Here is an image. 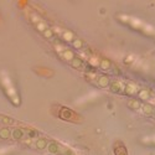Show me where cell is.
I'll list each match as a JSON object with an SVG mask.
<instances>
[{"mask_svg": "<svg viewBox=\"0 0 155 155\" xmlns=\"http://www.w3.org/2000/svg\"><path fill=\"white\" fill-rule=\"evenodd\" d=\"M123 92L126 94V96H134V94H138L139 92V88L135 83H133V82H129V83H126L125 86H124V91Z\"/></svg>", "mask_w": 155, "mask_h": 155, "instance_id": "obj_1", "label": "cell"}, {"mask_svg": "<svg viewBox=\"0 0 155 155\" xmlns=\"http://www.w3.org/2000/svg\"><path fill=\"white\" fill-rule=\"evenodd\" d=\"M11 137H12V139H15V140H21L25 137V130L21 129V128H15L11 132Z\"/></svg>", "mask_w": 155, "mask_h": 155, "instance_id": "obj_2", "label": "cell"}, {"mask_svg": "<svg viewBox=\"0 0 155 155\" xmlns=\"http://www.w3.org/2000/svg\"><path fill=\"white\" fill-rule=\"evenodd\" d=\"M98 86L102 87V88H105V87H108L110 86V81H109V77L108 76H99L98 77Z\"/></svg>", "mask_w": 155, "mask_h": 155, "instance_id": "obj_3", "label": "cell"}, {"mask_svg": "<svg viewBox=\"0 0 155 155\" xmlns=\"http://www.w3.org/2000/svg\"><path fill=\"white\" fill-rule=\"evenodd\" d=\"M110 91L113 93H122L124 91V86L122 82H114L110 84Z\"/></svg>", "mask_w": 155, "mask_h": 155, "instance_id": "obj_4", "label": "cell"}, {"mask_svg": "<svg viewBox=\"0 0 155 155\" xmlns=\"http://www.w3.org/2000/svg\"><path fill=\"white\" fill-rule=\"evenodd\" d=\"M71 63V66L73 67V68H77V69H81V68H83V66H84V63H83V61H82V58H80V57H76L69 62Z\"/></svg>", "mask_w": 155, "mask_h": 155, "instance_id": "obj_5", "label": "cell"}, {"mask_svg": "<svg viewBox=\"0 0 155 155\" xmlns=\"http://www.w3.org/2000/svg\"><path fill=\"white\" fill-rule=\"evenodd\" d=\"M61 55H62L63 60H66V61H68V62H71V61H72V60L76 57V56H75V53H73V51L68 50V48H67V50H63Z\"/></svg>", "mask_w": 155, "mask_h": 155, "instance_id": "obj_6", "label": "cell"}, {"mask_svg": "<svg viewBox=\"0 0 155 155\" xmlns=\"http://www.w3.org/2000/svg\"><path fill=\"white\" fill-rule=\"evenodd\" d=\"M10 137H11V132H10V129L8 128V126H4V128L0 129V139L6 140Z\"/></svg>", "mask_w": 155, "mask_h": 155, "instance_id": "obj_7", "label": "cell"}, {"mask_svg": "<svg viewBox=\"0 0 155 155\" xmlns=\"http://www.w3.org/2000/svg\"><path fill=\"white\" fill-rule=\"evenodd\" d=\"M57 154L58 155H75L73 151L71 149H68V148L63 146L61 144H58V150H57Z\"/></svg>", "mask_w": 155, "mask_h": 155, "instance_id": "obj_8", "label": "cell"}, {"mask_svg": "<svg viewBox=\"0 0 155 155\" xmlns=\"http://www.w3.org/2000/svg\"><path fill=\"white\" fill-rule=\"evenodd\" d=\"M138 97H139V99H142V101H148L150 98V93L148 89H139Z\"/></svg>", "mask_w": 155, "mask_h": 155, "instance_id": "obj_9", "label": "cell"}, {"mask_svg": "<svg viewBox=\"0 0 155 155\" xmlns=\"http://www.w3.org/2000/svg\"><path fill=\"white\" fill-rule=\"evenodd\" d=\"M62 39L67 42H72L75 40V34L72 31H63L62 32Z\"/></svg>", "mask_w": 155, "mask_h": 155, "instance_id": "obj_10", "label": "cell"}, {"mask_svg": "<svg viewBox=\"0 0 155 155\" xmlns=\"http://www.w3.org/2000/svg\"><path fill=\"white\" fill-rule=\"evenodd\" d=\"M47 149L51 154H57V150H58V143L56 142H50L47 144Z\"/></svg>", "mask_w": 155, "mask_h": 155, "instance_id": "obj_11", "label": "cell"}, {"mask_svg": "<svg viewBox=\"0 0 155 155\" xmlns=\"http://www.w3.org/2000/svg\"><path fill=\"white\" fill-rule=\"evenodd\" d=\"M47 144H48V142H47L45 138H40V139L36 140V148H37V149H40V150L47 148Z\"/></svg>", "mask_w": 155, "mask_h": 155, "instance_id": "obj_12", "label": "cell"}, {"mask_svg": "<svg viewBox=\"0 0 155 155\" xmlns=\"http://www.w3.org/2000/svg\"><path fill=\"white\" fill-rule=\"evenodd\" d=\"M143 112L145 116H151L153 112H154V107L151 103H148V104H144L143 105Z\"/></svg>", "mask_w": 155, "mask_h": 155, "instance_id": "obj_13", "label": "cell"}, {"mask_svg": "<svg viewBox=\"0 0 155 155\" xmlns=\"http://www.w3.org/2000/svg\"><path fill=\"white\" fill-rule=\"evenodd\" d=\"M128 105H129V108L134 109V110H138L140 108V103H139L138 99H129L128 101Z\"/></svg>", "mask_w": 155, "mask_h": 155, "instance_id": "obj_14", "label": "cell"}, {"mask_svg": "<svg viewBox=\"0 0 155 155\" xmlns=\"http://www.w3.org/2000/svg\"><path fill=\"white\" fill-rule=\"evenodd\" d=\"M110 61L109 60H105V58H103L101 62H99V67L103 69V71H107V69H109L110 68Z\"/></svg>", "mask_w": 155, "mask_h": 155, "instance_id": "obj_15", "label": "cell"}, {"mask_svg": "<svg viewBox=\"0 0 155 155\" xmlns=\"http://www.w3.org/2000/svg\"><path fill=\"white\" fill-rule=\"evenodd\" d=\"M0 123L1 124H5V125H8V124H11L14 123V121L10 118V117H6V116H0Z\"/></svg>", "mask_w": 155, "mask_h": 155, "instance_id": "obj_16", "label": "cell"}, {"mask_svg": "<svg viewBox=\"0 0 155 155\" xmlns=\"http://www.w3.org/2000/svg\"><path fill=\"white\" fill-rule=\"evenodd\" d=\"M35 26H36V29L40 31V32H44L46 29H48V26L44 23V21H40V23H37L36 25H35Z\"/></svg>", "mask_w": 155, "mask_h": 155, "instance_id": "obj_17", "label": "cell"}, {"mask_svg": "<svg viewBox=\"0 0 155 155\" xmlns=\"http://www.w3.org/2000/svg\"><path fill=\"white\" fill-rule=\"evenodd\" d=\"M72 46L75 47V48H82L83 47V41L82 40H80V39H75L73 41H72Z\"/></svg>", "mask_w": 155, "mask_h": 155, "instance_id": "obj_18", "label": "cell"}, {"mask_svg": "<svg viewBox=\"0 0 155 155\" xmlns=\"http://www.w3.org/2000/svg\"><path fill=\"white\" fill-rule=\"evenodd\" d=\"M42 35H44V36L46 37V39H52L53 37V30L52 29H50V27H48V29H46L44 32H42Z\"/></svg>", "mask_w": 155, "mask_h": 155, "instance_id": "obj_19", "label": "cell"}, {"mask_svg": "<svg viewBox=\"0 0 155 155\" xmlns=\"http://www.w3.org/2000/svg\"><path fill=\"white\" fill-rule=\"evenodd\" d=\"M30 18H31V21H32L35 25H36L37 23H40V21H42L41 18H40V15H37V14H31Z\"/></svg>", "mask_w": 155, "mask_h": 155, "instance_id": "obj_20", "label": "cell"}, {"mask_svg": "<svg viewBox=\"0 0 155 155\" xmlns=\"http://www.w3.org/2000/svg\"><path fill=\"white\" fill-rule=\"evenodd\" d=\"M26 133H27V135H29L30 138H35V137H37V132H36V130H32V129L30 130V129H29V130H26Z\"/></svg>", "mask_w": 155, "mask_h": 155, "instance_id": "obj_21", "label": "cell"}, {"mask_svg": "<svg viewBox=\"0 0 155 155\" xmlns=\"http://www.w3.org/2000/svg\"><path fill=\"white\" fill-rule=\"evenodd\" d=\"M153 114H154V116H155V109H154V112H153Z\"/></svg>", "mask_w": 155, "mask_h": 155, "instance_id": "obj_22", "label": "cell"}]
</instances>
